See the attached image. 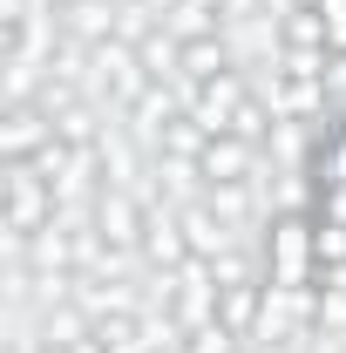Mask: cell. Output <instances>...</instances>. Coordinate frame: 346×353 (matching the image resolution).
I'll return each mask as SVG.
<instances>
[{
  "label": "cell",
  "mask_w": 346,
  "mask_h": 353,
  "mask_svg": "<svg viewBox=\"0 0 346 353\" xmlns=\"http://www.w3.org/2000/svg\"><path fill=\"white\" fill-rule=\"evenodd\" d=\"M312 231H319V224L299 218V211H278V218H272V238H265V279H272V285H319Z\"/></svg>",
  "instance_id": "6da1fadb"
},
{
  "label": "cell",
  "mask_w": 346,
  "mask_h": 353,
  "mask_svg": "<svg viewBox=\"0 0 346 353\" xmlns=\"http://www.w3.org/2000/svg\"><path fill=\"white\" fill-rule=\"evenodd\" d=\"M150 82H156V75L143 68V54H136L130 41H102V48H95V75H88V95H95V102L130 109Z\"/></svg>",
  "instance_id": "7a4b0ae2"
},
{
  "label": "cell",
  "mask_w": 346,
  "mask_h": 353,
  "mask_svg": "<svg viewBox=\"0 0 346 353\" xmlns=\"http://www.w3.org/2000/svg\"><path fill=\"white\" fill-rule=\"evenodd\" d=\"M170 319L183 326V333L217 319V265L211 259H190V265L170 272Z\"/></svg>",
  "instance_id": "3957f363"
},
{
  "label": "cell",
  "mask_w": 346,
  "mask_h": 353,
  "mask_svg": "<svg viewBox=\"0 0 346 353\" xmlns=\"http://www.w3.org/2000/svg\"><path fill=\"white\" fill-rule=\"evenodd\" d=\"M143 224H150L143 190H130V183H102V190H95V231H102L116 252H136V245H143Z\"/></svg>",
  "instance_id": "277c9868"
},
{
  "label": "cell",
  "mask_w": 346,
  "mask_h": 353,
  "mask_svg": "<svg viewBox=\"0 0 346 353\" xmlns=\"http://www.w3.org/2000/svg\"><path fill=\"white\" fill-rule=\"evenodd\" d=\"M252 95H258V88H252V75H245V68H224V75H211V82L190 88V116H197L211 136H224L231 123H238V109H245Z\"/></svg>",
  "instance_id": "5b68a950"
},
{
  "label": "cell",
  "mask_w": 346,
  "mask_h": 353,
  "mask_svg": "<svg viewBox=\"0 0 346 353\" xmlns=\"http://www.w3.org/2000/svg\"><path fill=\"white\" fill-rule=\"evenodd\" d=\"M48 143H54V123H48L41 102H7V116H0V157L7 163H34Z\"/></svg>",
  "instance_id": "8992f818"
},
{
  "label": "cell",
  "mask_w": 346,
  "mask_h": 353,
  "mask_svg": "<svg viewBox=\"0 0 346 353\" xmlns=\"http://www.w3.org/2000/svg\"><path fill=\"white\" fill-rule=\"evenodd\" d=\"M136 259H143V272H176V265L197 259V252H190V238H183V224H176V211H150Z\"/></svg>",
  "instance_id": "52a82bcc"
},
{
  "label": "cell",
  "mask_w": 346,
  "mask_h": 353,
  "mask_svg": "<svg viewBox=\"0 0 346 353\" xmlns=\"http://www.w3.org/2000/svg\"><path fill=\"white\" fill-rule=\"evenodd\" d=\"M265 143H245V136H211L204 150V183H258Z\"/></svg>",
  "instance_id": "ba28073f"
},
{
  "label": "cell",
  "mask_w": 346,
  "mask_h": 353,
  "mask_svg": "<svg viewBox=\"0 0 346 353\" xmlns=\"http://www.w3.org/2000/svg\"><path fill=\"white\" fill-rule=\"evenodd\" d=\"M278 48H285V54H333L326 7H319V0H292V7L278 14Z\"/></svg>",
  "instance_id": "9c48e42d"
},
{
  "label": "cell",
  "mask_w": 346,
  "mask_h": 353,
  "mask_svg": "<svg viewBox=\"0 0 346 353\" xmlns=\"http://www.w3.org/2000/svg\"><path fill=\"white\" fill-rule=\"evenodd\" d=\"M176 224H183V238H190V252H197V259H224V252L238 245V224L217 218L204 197H197V204H183V211H176Z\"/></svg>",
  "instance_id": "30bf717a"
},
{
  "label": "cell",
  "mask_w": 346,
  "mask_h": 353,
  "mask_svg": "<svg viewBox=\"0 0 346 353\" xmlns=\"http://www.w3.org/2000/svg\"><path fill=\"white\" fill-rule=\"evenodd\" d=\"M258 306H265V279H238V285H217V319L238 333V340H252L258 333Z\"/></svg>",
  "instance_id": "8fae6325"
},
{
  "label": "cell",
  "mask_w": 346,
  "mask_h": 353,
  "mask_svg": "<svg viewBox=\"0 0 346 353\" xmlns=\"http://www.w3.org/2000/svg\"><path fill=\"white\" fill-rule=\"evenodd\" d=\"M156 157H176V163H197L204 170V150H211V130L197 123V116H176V123H163V136L150 143Z\"/></svg>",
  "instance_id": "7c38bea8"
},
{
  "label": "cell",
  "mask_w": 346,
  "mask_h": 353,
  "mask_svg": "<svg viewBox=\"0 0 346 353\" xmlns=\"http://www.w3.org/2000/svg\"><path fill=\"white\" fill-rule=\"evenodd\" d=\"M204 204H211L217 218H231L238 231L265 218V204H258V183H204Z\"/></svg>",
  "instance_id": "4fadbf2b"
},
{
  "label": "cell",
  "mask_w": 346,
  "mask_h": 353,
  "mask_svg": "<svg viewBox=\"0 0 346 353\" xmlns=\"http://www.w3.org/2000/svg\"><path fill=\"white\" fill-rule=\"evenodd\" d=\"M238 347H245V340H238L224 319H211V326H190V333H183V353H238Z\"/></svg>",
  "instance_id": "5bb4252c"
}]
</instances>
